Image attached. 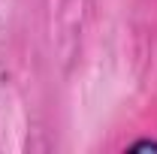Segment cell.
<instances>
[{
    "label": "cell",
    "instance_id": "obj_1",
    "mask_svg": "<svg viewBox=\"0 0 157 154\" xmlns=\"http://www.w3.org/2000/svg\"><path fill=\"white\" fill-rule=\"evenodd\" d=\"M148 148H151V151H157V142L145 139V142H136V145H133V151H148Z\"/></svg>",
    "mask_w": 157,
    "mask_h": 154
}]
</instances>
